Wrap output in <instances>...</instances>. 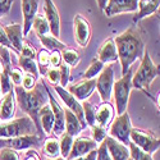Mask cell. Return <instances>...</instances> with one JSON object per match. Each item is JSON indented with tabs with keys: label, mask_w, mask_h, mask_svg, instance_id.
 I'll list each match as a JSON object with an SVG mask.
<instances>
[{
	"label": "cell",
	"mask_w": 160,
	"mask_h": 160,
	"mask_svg": "<svg viewBox=\"0 0 160 160\" xmlns=\"http://www.w3.org/2000/svg\"><path fill=\"white\" fill-rule=\"evenodd\" d=\"M13 90H14L16 100L18 102V106L21 108V110L32 119V122L36 126L38 136L42 137L44 132L38 122V112L44 105L49 104L48 94L45 90V81L41 79V81L36 82L35 87L31 90H24L21 86H16Z\"/></svg>",
	"instance_id": "cell-1"
},
{
	"label": "cell",
	"mask_w": 160,
	"mask_h": 160,
	"mask_svg": "<svg viewBox=\"0 0 160 160\" xmlns=\"http://www.w3.org/2000/svg\"><path fill=\"white\" fill-rule=\"evenodd\" d=\"M118 59L122 67V76L126 74L131 65L141 59L145 52V42L140 31L136 27H129L114 38Z\"/></svg>",
	"instance_id": "cell-2"
},
{
	"label": "cell",
	"mask_w": 160,
	"mask_h": 160,
	"mask_svg": "<svg viewBox=\"0 0 160 160\" xmlns=\"http://www.w3.org/2000/svg\"><path fill=\"white\" fill-rule=\"evenodd\" d=\"M159 67L152 63L149 51H145L141 58L140 67L137 68L135 76H132V87L143 91L145 94H149L150 85L159 76Z\"/></svg>",
	"instance_id": "cell-3"
},
{
	"label": "cell",
	"mask_w": 160,
	"mask_h": 160,
	"mask_svg": "<svg viewBox=\"0 0 160 160\" xmlns=\"http://www.w3.org/2000/svg\"><path fill=\"white\" fill-rule=\"evenodd\" d=\"M37 133L36 126L28 115L0 123V138H12Z\"/></svg>",
	"instance_id": "cell-4"
},
{
	"label": "cell",
	"mask_w": 160,
	"mask_h": 160,
	"mask_svg": "<svg viewBox=\"0 0 160 160\" xmlns=\"http://www.w3.org/2000/svg\"><path fill=\"white\" fill-rule=\"evenodd\" d=\"M131 90H132V71L129 69L126 74L122 76V78H119L118 81H114L113 85L112 92L114 94V102L118 115L127 112Z\"/></svg>",
	"instance_id": "cell-5"
},
{
	"label": "cell",
	"mask_w": 160,
	"mask_h": 160,
	"mask_svg": "<svg viewBox=\"0 0 160 160\" xmlns=\"http://www.w3.org/2000/svg\"><path fill=\"white\" fill-rule=\"evenodd\" d=\"M129 138H131V142L135 143L137 148H140L141 150H143L145 152H148L150 155H152L156 150H159L160 141L150 131H143L141 128L132 127Z\"/></svg>",
	"instance_id": "cell-6"
},
{
	"label": "cell",
	"mask_w": 160,
	"mask_h": 160,
	"mask_svg": "<svg viewBox=\"0 0 160 160\" xmlns=\"http://www.w3.org/2000/svg\"><path fill=\"white\" fill-rule=\"evenodd\" d=\"M131 129H132V123H131L129 114L124 112L123 114L118 115L113 121L110 129H109V136L127 146L131 141L129 138Z\"/></svg>",
	"instance_id": "cell-7"
},
{
	"label": "cell",
	"mask_w": 160,
	"mask_h": 160,
	"mask_svg": "<svg viewBox=\"0 0 160 160\" xmlns=\"http://www.w3.org/2000/svg\"><path fill=\"white\" fill-rule=\"evenodd\" d=\"M42 137L35 135H26L12 138H0V149H13V150H28L32 148H38Z\"/></svg>",
	"instance_id": "cell-8"
},
{
	"label": "cell",
	"mask_w": 160,
	"mask_h": 160,
	"mask_svg": "<svg viewBox=\"0 0 160 160\" xmlns=\"http://www.w3.org/2000/svg\"><path fill=\"white\" fill-rule=\"evenodd\" d=\"M113 85H114V69L113 65L108 64L102 68V71L99 74V78L96 79V90L102 102L109 101V99L112 98Z\"/></svg>",
	"instance_id": "cell-9"
},
{
	"label": "cell",
	"mask_w": 160,
	"mask_h": 160,
	"mask_svg": "<svg viewBox=\"0 0 160 160\" xmlns=\"http://www.w3.org/2000/svg\"><path fill=\"white\" fill-rule=\"evenodd\" d=\"M54 91L57 92V94L59 95V98L62 99V101L65 104V106H67V109H69L77 118H78V121L81 122V124H82V127L83 128H86V122H85V118H83V110H82V104L79 102L71 92L67 90V88H64V87H62V86H54Z\"/></svg>",
	"instance_id": "cell-10"
},
{
	"label": "cell",
	"mask_w": 160,
	"mask_h": 160,
	"mask_svg": "<svg viewBox=\"0 0 160 160\" xmlns=\"http://www.w3.org/2000/svg\"><path fill=\"white\" fill-rule=\"evenodd\" d=\"M45 90L48 94V99H49V105L54 114L55 122H54V127H52V132L55 136H60L65 132V119H64V109L60 106V104L55 100L54 95H52L51 90L48 87V85L45 83Z\"/></svg>",
	"instance_id": "cell-11"
},
{
	"label": "cell",
	"mask_w": 160,
	"mask_h": 160,
	"mask_svg": "<svg viewBox=\"0 0 160 160\" xmlns=\"http://www.w3.org/2000/svg\"><path fill=\"white\" fill-rule=\"evenodd\" d=\"M73 30H74L76 42L81 48H86L90 42V38H91L90 22L81 14H76L73 18Z\"/></svg>",
	"instance_id": "cell-12"
},
{
	"label": "cell",
	"mask_w": 160,
	"mask_h": 160,
	"mask_svg": "<svg viewBox=\"0 0 160 160\" xmlns=\"http://www.w3.org/2000/svg\"><path fill=\"white\" fill-rule=\"evenodd\" d=\"M44 12H45V18L48 21L50 33L59 38L60 37V16L57 5L54 4L52 0H45L44 3Z\"/></svg>",
	"instance_id": "cell-13"
},
{
	"label": "cell",
	"mask_w": 160,
	"mask_h": 160,
	"mask_svg": "<svg viewBox=\"0 0 160 160\" xmlns=\"http://www.w3.org/2000/svg\"><path fill=\"white\" fill-rule=\"evenodd\" d=\"M138 5V0H108L104 13L106 17H113L121 13L136 12Z\"/></svg>",
	"instance_id": "cell-14"
},
{
	"label": "cell",
	"mask_w": 160,
	"mask_h": 160,
	"mask_svg": "<svg viewBox=\"0 0 160 160\" xmlns=\"http://www.w3.org/2000/svg\"><path fill=\"white\" fill-rule=\"evenodd\" d=\"M22 2V14H23V36H27L32 28V22L37 14L40 0H21Z\"/></svg>",
	"instance_id": "cell-15"
},
{
	"label": "cell",
	"mask_w": 160,
	"mask_h": 160,
	"mask_svg": "<svg viewBox=\"0 0 160 160\" xmlns=\"http://www.w3.org/2000/svg\"><path fill=\"white\" fill-rule=\"evenodd\" d=\"M98 143L88 137H77L76 140H73V145H72V149L71 152L67 158V160H72L79 156H83L86 154H88L92 150H96L98 149Z\"/></svg>",
	"instance_id": "cell-16"
},
{
	"label": "cell",
	"mask_w": 160,
	"mask_h": 160,
	"mask_svg": "<svg viewBox=\"0 0 160 160\" xmlns=\"http://www.w3.org/2000/svg\"><path fill=\"white\" fill-rule=\"evenodd\" d=\"M95 88H96V78H92V79H83L81 82H77L69 86L68 91L78 101H85L94 94Z\"/></svg>",
	"instance_id": "cell-17"
},
{
	"label": "cell",
	"mask_w": 160,
	"mask_h": 160,
	"mask_svg": "<svg viewBox=\"0 0 160 160\" xmlns=\"http://www.w3.org/2000/svg\"><path fill=\"white\" fill-rule=\"evenodd\" d=\"M104 142L106 145V149H108V152H109L112 160H127L129 158L128 146L123 145L118 140H115L110 136H106L104 138Z\"/></svg>",
	"instance_id": "cell-18"
},
{
	"label": "cell",
	"mask_w": 160,
	"mask_h": 160,
	"mask_svg": "<svg viewBox=\"0 0 160 160\" xmlns=\"http://www.w3.org/2000/svg\"><path fill=\"white\" fill-rule=\"evenodd\" d=\"M16 114V98L14 90H10L4 98L0 99V121L8 122L12 121Z\"/></svg>",
	"instance_id": "cell-19"
},
{
	"label": "cell",
	"mask_w": 160,
	"mask_h": 160,
	"mask_svg": "<svg viewBox=\"0 0 160 160\" xmlns=\"http://www.w3.org/2000/svg\"><path fill=\"white\" fill-rule=\"evenodd\" d=\"M98 59L104 64L113 63V62L118 60L117 46H115V42H114L113 37L106 38L105 41L100 45V48L98 50Z\"/></svg>",
	"instance_id": "cell-20"
},
{
	"label": "cell",
	"mask_w": 160,
	"mask_h": 160,
	"mask_svg": "<svg viewBox=\"0 0 160 160\" xmlns=\"http://www.w3.org/2000/svg\"><path fill=\"white\" fill-rule=\"evenodd\" d=\"M5 35L8 37V41L13 48V51L19 54V51L22 49L23 44V32H22V26L18 23H13L8 24L4 27Z\"/></svg>",
	"instance_id": "cell-21"
},
{
	"label": "cell",
	"mask_w": 160,
	"mask_h": 160,
	"mask_svg": "<svg viewBox=\"0 0 160 160\" xmlns=\"http://www.w3.org/2000/svg\"><path fill=\"white\" fill-rule=\"evenodd\" d=\"M114 114H115L114 106L109 101L102 102L99 108L96 109V113H95V124L106 128L112 123L113 119H114Z\"/></svg>",
	"instance_id": "cell-22"
},
{
	"label": "cell",
	"mask_w": 160,
	"mask_h": 160,
	"mask_svg": "<svg viewBox=\"0 0 160 160\" xmlns=\"http://www.w3.org/2000/svg\"><path fill=\"white\" fill-rule=\"evenodd\" d=\"M38 122H40V126H41V129L44 132V135H51L55 118H54V114H52V110H51L49 104L44 105L42 108L40 109V112H38Z\"/></svg>",
	"instance_id": "cell-23"
},
{
	"label": "cell",
	"mask_w": 160,
	"mask_h": 160,
	"mask_svg": "<svg viewBox=\"0 0 160 160\" xmlns=\"http://www.w3.org/2000/svg\"><path fill=\"white\" fill-rule=\"evenodd\" d=\"M159 4L160 0H149V2H138L137 9L138 12L133 17V22H140L141 19H143L145 17L151 16L154 13H156L159 10Z\"/></svg>",
	"instance_id": "cell-24"
},
{
	"label": "cell",
	"mask_w": 160,
	"mask_h": 160,
	"mask_svg": "<svg viewBox=\"0 0 160 160\" xmlns=\"http://www.w3.org/2000/svg\"><path fill=\"white\" fill-rule=\"evenodd\" d=\"M64 119H65V133L72 137L78 136L81 131L83 129L81 122L78 121V118L69 110L64 109Z\"/></svg>",
	"instance_id": "cell-25"
},
{
	"label": "cell",
	"mask_w": 160,
	"mask_h": 160,
	"mask_svg": "<svg viewBox=\"0 0 160 160\" xmlns=\"http://www.w3.org/2000/svg\"><path fill=\"white\" fill-rule=\"evenodd\" d=\"M38 40H40V42H41V45L45 48V50H48V51H54V50L62 51V50H64V49L68 48L64 42H62L59 38L54 37L51 33L40 36Z\"/></svg>",
	"instance_id": "cell-26"
},
{
	"label": "cell",
	"mask_w": 160,
	"mask_h": 160,
	"mask_svg": "<svg viewBox=\"0 0 160 160\" xmlns=\"http://www.w3.org/2000/svg\"><path fill=\"white\" fill-rule=\"evenodd\" d=\"M42 154L48 159H55L60 156V148H59V140L57 137H50L45 141L42 146Z\"/></svg>",
	"instance_id": "cell-27"
},
{
	"label": "cell",
	"mask_w": 160,
	"mask_h": 160,
	"mask_svg": "<svg viewBox=\"0 0 160 160\" xmlns=\"http://www.w3.org/2000/svg\"><path fill=\"white\" fill-rule=\"evenodd\" d=\"M18 65L22 69V72L32 74L33 77H36L38 79V69H37V63L35 62V59H30V58H24V57H18Z\"/></svg>",
	"instance_id": "cell-28"
},
{
	"label": "cell",
	"mask_w": 160,
	"mask_h": 160,
	"mask_svg": "<svg viewBox=\"0 0 160 160\" xmlns=\"http://www.w3.org/2000/svg\"><path fill=\"white\" fill-rule=\"evenodd\" d=\"M32 28L36 32L37 37L50 33V28H49L48 21L45 18V16H42V14H36V17H35V19L32 22Z\"/></svg>",
	"instance_id": "cell-29"
},
{
	"label": "cell",
	"mask_w": 160,
	"mask_h": 160,
	"mask_svg": "<svg viewBox=\"0 0 160 160\" xmlns=\"http://www.w3.org/2000/svg\"><path fill=\"white\" fill-rule=\"evenodd\" d=\"M49 58H50V52L45 49L40 50L37 54V69H38V74L45 77L46 72L49 71L50 65H49Z\"/></svg>",
	"instance_id": "cell-30"
},
{
	"label": "cell",
	"mask_w": 160,
	"mask_h": 160,
	"mask_svg": "<svg viewBox=\"0 0 160 160\" xmlns=\"http://www.w3.org/2000/svg\"><path fill=\"white\" fill-rule=\"evenodd\" d=\"M60 52H62V59H63L64 64L68 65L69 68H71V67H76L79 63V60H81V58H79V54H78L76 50H73V49H68V48H67V49L62 50Z\"/></svg>",
	"instance_id": "cell-31"
},
{
	"label": "cell",
	"mask_w": 160,
	"mask_h": 160,
	"mask_svg": "<svg viewBox=\"0 0 160 160\" xmlns=\"http://www.w3.org/2000/svg\"><path fill=\"white\" fill-rule=\"evenodd\" d=\"M72 145H73V137L67 135L64 132L63 135H60V140H59V148H60V156L63 159L67 160L68 158L69 152H71V149H72Z\"/></svg>",
	"instance_id": "cell-32"
},
{
	"label": "cell",
	"mask_w": 160,
	"mask_h": 160,
	"mask_svg": "<svg viewBox=\"0 0 160 160\" xmlns=\"http://www.w3.org/2000/svg\"><path fill=\"white\" fill-rule=\"evenodd\" d=\"M102 68H104V63H101L98 58H94V59L91 60L87 71L83 73V78L85 79H92V78H95L96 76L100 74V72L102 71Z\"/></svg>",
	"instance_id": "cell-33"
},
{
	"label": "cell",
	"mask_w": 160,
	"mask_h": 160,
	"mask_svg": "<svg viewBox=\"0 0 160 160\" xmlns=\"http://www.w3.org/2000/svg\"><path fill=\"white\" fill-rule=\"evenodd\" d=\"M82 110H83V118H85V122L87 126L92 127L95 126V113L96 109L94 104H91L90 101L85 100V102L82 104Z\"/></svg>",
	"instance_id": "cell-34"
},
{
	"label": "cell",
	"mask_w": 160,
	"mask_h": 160,
	"mask_svg": "<svg viewBox=\"0 0 160 160\" xmlns=\"http://www.w3.org/2000/svg\"><path fill=\"white\" fill-rule=\"evenodd\" d=\"M12 69L10 67H4L3 72L0 73V88H2V95H5L10 90H13V83L9 78V71Z\"/></svg>",
	"instance_id": "cell-35"
},
{
	"label": "cell",
	"mask_w": 160,
	"mask_h": 160,
	"mask_svg": "<svg viewBox=\"0 0 160 160\" xmlns=\"http://www.w3.org/2000/svg\"><path fill=\"white\" fill-rule=\"evenodd\" d=\"M127 146H128V150H129V158H132L133 160H154L152 155L145 152L143 150L137 148L133 142L129 141V143Z\"/></svg>",
	"instance_id": "cell-36"
},
{
	"label": "cell",
	"mask_w": 160,
	"mask_h": 160,
	"mask_svg": "<svg viewBox=\"0 0 160 160\" xmlns=\"http://www.w3.org/2000/svg\"><path fill=\"white\" fill-rule=\"evenodd\" d=\"M91 136H92V140L99 145L104 141V138L106 136H108V129L105 127H100V126L95 124V126L91 127Z\"/></svg>",
	"instance_id": "cell-37"
},
{
	"label": "cell",
	"mask_w": 160,
	"mask_h": 160,
	"mask_svg": "<svg viewBox=\"0 0 160 160\" xmlns=\"http://www.w3.org/2000/svg\"><path fill=\"white\" fill-rule=\"evenodd\" d=\"M59 73H60V82H59V86L62 87H67L68 86V82H69V78H71V68L68 65L65 64H62L59 67Z\"/></svg>",
	"instance_id": "cell-38"
},
{
	"label": "cell",
	"mask_w": 160,
	"mask_h": 160,
	"mask_svg": "<svg viewBox=\"0 0 160 160\" xmlns=\"http://www.w3.org/2000/svg\"><path fill=\"white\" fill-rule=\"evenodd\" d=\"M19 55L24 57V58H30V59H35L36 58V50L35 48L28 42L23 40V44H22V49L19 51Z\"/></svg>",
	"instance_id": "cell-39"
},
{
	"label": "cell",
	"mask_w": 160,
	"mask_h": 160,
	"mask_svg": "<svg viewBox=\"0 0 160 160\" xmlns=\"http://www.w3.org/2000/svg\"><path fill=\"white\" fill-rule=\"evenodd\" d=\"M23 72L19 68H12L9 71V78L13 83V86H21L22 79H23Z\"/></svg>",
	"instance_id": "cell-40"
},
{
	"label": "cell",
	"mask_w": 160,
	"mask_h": 160,
	"mask_svg": "<svg viewBox=\"0 0 160 160\" xmlns=\"http://www.w3.org/2000/svg\"><path fill=\"white\" fill-rule=\"evenodd\" d=\"M63 64V59H62V52L59 50H54L50 52V58H49V65L51 68H59Z\"/></svg>",
	"instance_id": "cell-41"
},
{
	"label": "cell",
	"mask_w": 160,
	"mask_h": 160,
	"mask_svg": "<svg viewBox=\"0 0 160 160\" xmlns=\"http://www.w3.org/2000/svg\"><path fill=\"white\" fill-rule=\"evenodd\" d=\"M46 78L52 86H58L60 82L59 68H49V71L46 72Z\"/></svg>",
	"instance_id": "cell-42"
},
{
	"label": "cell",
	"mask_w": 160,
	"mask_h": 160,
	"mask_svg": "<svg viewBox=\"0 0 160 160\" xmlns=\"http://www.w3.org/2000/svg\"><path fill=\"white\" fill-rule=\"evenodd\" d=\"M0 160H21L19 154L13 149H0Z\"/></svg>",
	"instance_id": "cell-43"
},
{
	"label": "cell",
	"mask_w": 160,
	"mask_h": 160,
	"mask_svg": "<svg viewBox=\"0 0 160 160\" xmlns=\"http://www.w3.org/2000/svg\"><path fill=\"white\" fill-rule=\"evenodd\" d=\"M36 82H37L36 77H33L32 74H28V73H24L23 74V79H22V83H21L22 85L21 87H23L24 90H31V88L35 87Z\"/></svg>",
	"instance_id": "cell-44"
},
{
	"label": "cell",
	"mask_w": 160,
	"mask_h": 160,
	"mask_svg": "<svg viewBox=\"0 0 160 160\" xmlns=\"http://www.w3.org/2000/svg\"><path fill=\"white\" fill-rule=\"evenodd\" d=\"M96 160H112L108 149H106V145L102 141L101 143H99L98 146V154H96Z\"/></svg>",
	"instance_id": "cell-45"
},
{
	"label": "cell",
	"mask_w": 160,
	"mask_h": 160,
	"mask_svg": "<svg viewBox=\"0 0 160 160\" xmlns=\"http://www.w3.org/2000/svg\"><path fill=\"white\" fill-rule=\"evenodd\" d=\"M14 0H0V18L8 14Z\"/></svg>",
	"instance_id": "cell-46"
},
{
	"label": "cell",
	"mask_w": 160,
	"mask_h": 160,
	"mask_svg": "<svg viewBox=\"0 0 160 160\" xmlns=\"http://www.w3.org/2000/svg\"><path fill=\"white\" fill-rule=\"evenodd\" d=\"M0 46H3V48H7V49L13 50L12 45H10V44H9V41H8V37H7V35H5L4 27H2V24H0Z\"/></svg>",
	"instance_id": "cell-47"
},
{
	"label": "cell",
	"mask_w": 160,
	"mask_h": 160,
	"mask_svg": "<svg viewBox=\"0 0 160 160\" xmlns=\"http://www.w3.org/2000/svg\"><path fill=\"white\" fill-rule=\"evenodd\" d=\"M24 160H41V158H40V155L35 150L28 149L24 154Z\"/></svg>",
	"instance_id": "cell-48"
},
{
	"label": "cell",
	"mask_w": 160,
	"mask_h": 160,
	"mask_svg": "<svg viewBox=\"0 0 160 160\" xmlns=\"http://www.w3.org/2000/svg\"><path fill=\"white\" fill-rule=\"evenodd\" d=\"M96 154H98V149L90 151L88 154H86L83 156H79V158H76V159H72V160H96Z\"/></svg>",
	"instance_id": "cell-49"
},
{
	"label": "cell",
	"mask_w": 160,
	"mask_h": 160,
	"mask_svg": "<svg viewBox=\"0 0 160 160\" xmlns=\"http://www.w3.org/2000/svg\"><path fill=\"white\" fill-rule=\"evenodd\" d=\"M96 2H98V5H99V9L101 12H104V9L106 7V3H108V0H96Z\"/></svg>",
	"instance_id": "cell-50"
},
{
	"label": "cell",
	"mask_w": 160,
	"mask_h": 160,
	"mask_svg": "<svg viewBox=\"0 0 160 160\" xmlns=\"http://www.w3.org/2000/svg\"><path fill=\"white\" fill-rule=\"evenodd\" d=\"M4 69V63H3V59H2V55H0V73L3 72Z\"/></svg>",
	"instance_id": "cell-51"
},
{
	"label": "cell",
	"mask_w": 160,
	"mask_h": 160,
	"mask_svg": "<svg viewBox=\"0 0 160 160\" xmlns=\"http://www.w3.org/2000/svg\"><path fill=\"white\" fill-rule=\"evenodd\" d=\"M48 160H65V159H63L62 156H59V158H55V159H48Z\"/></svg>",
	"instance_id": "cell-52"
},
{
	"label": "cell",
	"mask_w": 160,
	"mask_h": 160,
	"mask_svg": "<svg viewBox=\"0 0 160 160\" xmlns=\"http://www.w3.org/2000/svg\"><path fill=\"white\" fill-rule=\"evenodd\" d=\"M138 2H149V0H138Z\"/></svg>",
	"instance_id": "cell-53"
},
{
	"label": "cell",
	"mask_w": 160,
	"mask_h": 160,
	"mask_svg": "<svg viewBox=\"0 0 160 160\" xmlns=\"http://www.w3.org/2000/svg\"><path fill=\"white\" fill-rule=\"evenodd\" d=\"M0 99H2V88H0Z\"/></svg>",
	"instance_id": "cell-54"
},
{
	"label": "cell",
	"mask_w": 160,
	"mask_h": 160,
	"mask_svg": "<svg viewBox=\"0 0 160 160\" xmlns=\"http://www.w3.org/2000/svg\"><path fill=\"white\" fill-rule=\"evenodd\" d=\"M127 160H133V159H132V158H128V159H127Z\"/></svg>",
	"instance_id": "cell-55"
}]
</instances>
